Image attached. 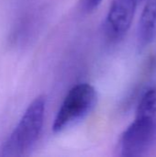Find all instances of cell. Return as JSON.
Listing matches in <instances>:
<instances>
[{"instance_id": "cell-3", "label": "cell", "mask_w": 156, "mask_h": 157, "mask_svg": "<svg viewBox=\"0 0 156 157\" xmlns=\"http://www.w3.org/2000/svg\"><path fill=\"white\" fill-rule=\"evenodd\" d=\"M97 91L93 86L81 83L73 86L65 96L52 124L53 132H61L85 118L95 107Z\"/></svg>"}, {"instance_id": "cell-1", "label": "cell", "mask_w": 156, "mask_h": 157, "mask_svg": "<svg viewBox=\"0 0 156 157\" xmlns=\"http://www.w3.org/2000/svg\"><path fill=\"white\" fill-rule=\"evenodd\" d=\"M156 146V86L143 95L133 121L121 134L119 149L121 156L146 155Z\"/></svg>"}, {"instance_id": "cell-6", "label": "cell", "mask_w": 156, "mask_h": 157, "mask_svg": "<svg viewBox=\"0 0 156 157\" xmlns=\"http://www.w3.org/2000/svg\"><path fill=\"white\" fill-rule=\"evenodd\" d=\"M102 0H81V7L86 12H92L101 4Z\"/></svg>"}, {"instance_id": "cell-2", "label": "cell", "mask_w": 156, "mask_h": 157, "mask_svg": "<svg viewBox=\"0 0 156 157\" xmlns=\"http://www.w3.org/2000/svg\"><path fill=\"white\" fill-rule=\"evenodd\" d=\"M45 97H37L27 108L16 128L5 141L2 156H22L35 145L42 130L45 115Z\"/></svg>"}, {"instance_id": "cell-5", "label": "cell", "mask_w": 156, "mask_h": 157, "mask_svg": "<svg viewBox=\"0 0 156 157\" xmlns=\"http://www.w3.org/2000/svg\"><path fill=\"white\" fill-rule=\"evenodd\" d=\"M156 38V0L149 2L143 8L138 24V45L144 49Z\"/></svg>"}, {"instance_id": "cell-4", "label": "cell", "mask_w": 156, "mask_h": 157, "mask_svg": "<svg viewBox=\"0 0 156 157\" xmlns=\"http://www.w3.org/2000/svg\"><path fill=\"white\" fill-rule=\"evenodd\" d=\"M139 0H112L106 21L105 32L112 41L121 40L129 31Z\"/></svg>"}]
</instances>
